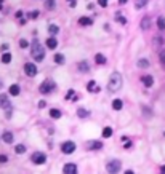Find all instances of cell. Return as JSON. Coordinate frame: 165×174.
I'll list each match as a JSON object with an SVG mask.
<instances>
[{"label":"cell","instance_id":"obj_32","mask_svg":"<svg viewBox=\"0 0 165 174\" xmlns=\"http://www.w3.org/2000/svg\"><path fill=\"white\" fill-rule=\"evenodd\" d=\"M159 56H160V64L165 67V50H162V51H160V55H159Z\"/></svg>","mask_w":165,"mask_h":174},{"label":"cell","instance_id":"obj_3","mask_svg":"<svg viewBox=\"0 0 165 174\" xmlns=\"http://www.w3.org/2000/svg\"><path fill=\"white\" fill-rule=\"evenodd\" d=\"M106 169H107V173H111V174L119 173V171L122 169V161H119V160L109 161V163H107V166H106Z\"/></svg>","mask_w":165,"mask_h":174},{"label":"cell","instance_id":"obj_25","mask_svg":"<svg viewBox=\"0 0 165 174\" xmlns=\"http://www.w3.org/2000/svg\"><path fill=\"white\" fill-rule=\"evenodd\" d=\"M146 3H148V0H136V2H135V8L140 10V8L146 7Z\"/></svg>","mask_w":165,"mask_h":174},{"label":"cell","instance_id":"obj_4","mask_svg":"<svg viewBox=\"0 0 165 174\" xmlns=\"http://www.w3.org/2000/svg\"><path fill=\"white\" fill-rule=\"evenodd\" d=\"M61 150H63V154H66V155L74 154V150H76V144H74L72 141H66V142L61 144Z\"/></svg>","mask_w":165,"mask_h":174},{"label":"cell","instance_id":"obj_18","mask_svg":"<svg viewBox=\"0 0 165 174\" xmlns=\"http://www.w3.org/2000/svg\"><path fill=\"white\" fill-rule=\"evenodd\" d=\"M122 106H124V104H122L120 99H114V101H112V109L114 110H120Z\"/></svg>","mask_w":165,"mask_h":174},{"label":"cell","instance_id":"obj_41","mask_svg":"<svg viewBox=\"0 0 165 174\" xmlns=\"http://www.w3.org/2000/svg\"><path fill=\"white\" fill-rule=\"evenodd\" d=\"M162 173H165V166H162Z\"/></svg>","mask_w":165,"mask_h":174},{"label":"cell","instance_id":"obj_38","mask_svg":"<svg viewBox=\"0 0 165 174\" xmlns=\"http://www.w3.org/2000/svg\"><path fill=\"white\" fill-rule=\"evenodd\" d=\"M69 3H71V7H76V0H69Z\"/></svg>","mask_w":165,"mask_h":174},{"label":"cell","instance_id":"obj_22","mask_svg":"<svg viewBox=\"0 0 165 174\" xmlns=\"http://www.w3.org/2000/svg\"><path fill=\"white\" fill-rule=\"evenodd\" d=\"M77 115H79L80 118H87V117L90 115V112L87 109H79V110H77Z\"/></svg>","mask_w":165,"mask_h":174},{"label":"cell","instance_id":"obj_39","mask_svg":"<svg viewBox=\"0 0 165 174\" xmlns=\"http://www.w3.org/2000/svg\"><path fill=\"white\" fill-rule=\"evenodd\" d=\"M38 107H45V101H40V102H38Z\"/></svg>","mask_w":165,"mask_h":174},{"label":"cell","instance_id":"obj_35","mask_svg":"<svg viewBox=\"0 0 165 174\" xmlns=\"http://www.w3.org/2000/svg\"><path fill=\"white\" fill-rule=\"evenodd\" d=\"M98 3H100L101 7H107V0H98Z\"/></svg>","mask_w":165,"mask_h":174},{"label":"cell","instance_id":"obj_28","mask_svg":"<svg viewBox=\"0 0 165 174\" xmlns=\"http://www.w3.org/2000/svg\"><path fill=\"white\" fill-rule=\"evenodd\" d=\"M53 59H55L56 64H64V56H63V55H55V58H53Z\"/></svg>","mask_w":165,"mask_h":174},{"label":"cell","instance_id":"obj_30","mask_svg":"<svg viewBox=\"0 0 165 174\" xmlns=\"http://www.w3.org/2000/svg\"><path fill=\"white\" fill-rule=\"evenodd\" d=\"M157 27L160 29V31H164V29H165V19H164V18H159V19H157Z\"/></svg>","mask_w":165,"mask_h":174},{"label":"cell","instance_id":"obj_40","mask_svg":"<svg viewBox=\"0 0 165 174\" xmlns=\"http://www.w3.org/2000/svg\"><path fill=\"white\" fill-rule=\"evenodd\" d=\"M119 2H120V3H122V5H124V3H127L128 0H119Z\"/></svg>","mask_w":165,"mask_h":174},{"label":"cell","instance_id":"obj_12","mask_svg":"<svg viewBox=\"0 0 165 174\" xmlns=\"http://www.w3.org/2000/svg\"><path fill=\"white\" fill-rule=\"evenodd\" d=\"M141 82L144 83V86H148V88H149V86H152V85H154V78H152L151 75H144L143 78H141Z\"/></svg>","mask_w":165,"mask_h":174},{"label":"cell","instance_id":"obj_23","mask_svg":"<svg viewBox=\"0 0 165 174\" xmlns=\"http://www.w3.org/2000/svg\"><path fill=\"white\" fill-rule=\"evenodd\" d=\"M55 5H56V0H47V2H45V8H47V10H53Z\"/></svg>","mask_w":165,"mask_h":174},{"label":"cell","instance_id":"obj_20","mask_svg":"<svg viewBox=\"0 0 165 174\" xmlns=\"http://www.w3.org/2000/svg\"><path fill=\"white\" fill-rule=\"evenodd\" d=\"M19 91H21V89H19V86H18V85H11L10 86V94L11 96H18V94H19Z\"/></svg>","mask_w":165,"mask_h":174},{"label":"cell","instance_id":"obj_21","mask_svg":"<svg viewBox=\"0 0 165 174\" xmlns=\"http://www.w3.org/2000/svg\"><path fill=\"white\" fill-rule=\"evenodd\" d=\"M50 117H52V118H61V110H59V109L50 110Z\"/></svg>","mask_w":165,"mask_h":174},{"label":"cell","instance_id":"obj_15","mask_svg":"<svg viewBox=\"0 0 165 174\" xmlns=\"http://www.w3.org/2000/svg\"><path fill=\"white\" fill-rule=\"evenodd\" d=\"M77 67H79V72H82V74H87V72H88V64H87V61H82V62H79V66H77Z\"/></svg>","mask_w":165,"mask_h":174},{"label":"cell","instance_id":"obj_8","mask_svg":"<svg viewBox=\"0 0 165 174\" xmlns=\"http://www.w3.org/2000/svg\"><path fill=\"white\" fill-rule=\"evenodd\" d=\"M63 173L64 174H76L77 173V164L74 163H67L63 166Z\"/></svg>","mask_w":165,"mask_h":174},{"label":"cell","instance_id":"obj_10","mask_svg":"<svg viewBox=\"0 0 165 174\" xmlns=\"http://www.w3.org/2000/svg\"><path fill=\"white\" fill-rule=\"evenodd\" d=\"M87 145H88L90 150H100V149H103V144H101L100 141H91V142H88Z\"/></svg>","mask_w":165,"mask_h":174},{"label":"cell","instance_id":"obj_37","mask_svg":"<svg viewBox=\"0 0 165 174\" xmlns=\"http://www.w3.org/2000/svg\"><path fill=\"white\" fill-rule=\"evenodd\" d=\"M8 50V45H2V51H7Z\"/></svg>","mask_w":165,"mask_h":174},{"label":"cell","instance_id":"obj_1","mask_svg":"<svg viewBox=\"0 0 165 174\" xmlns=\"http://www.w3.org/2000/svg\"><path fill=\"white\" fill-rule=\"evenodd\" d=\"M122 83H124V78H122L120 72H112L109 77V82H107V89L111 93H116L122 88Z\"/></svg>","mask_w":165,"mask_h":174},{"label":"cell","instance_id":"obj_13","mask_svg":"<svg viewBox=\"0 0 165 174\" xmlns=\"http://www.w3.org/2000/svg\"><path fill=\"white\" fill-rule=\"evenodd\" d=\"M2 139H3L7 144H11V142H13V133H10V131H5V133L2 134Z\"/></svg>","mask_w":165,"mask_h":174},{"label":"cell","instance_id":"obj_31","mask_svg":"<svg viewBox=\"0 0 165 174\" xmlns=\"http://www.w3.org/2000/svg\"><path fill=\"white\" fill-rule=\"evenodd\" d=\"M138 67H149V61L148 59H140L138 61Z\"/></svg>","mask_w":165,"mask_h":174},{"label":"cell","instance_id":"obj_16","mask_svg":"<svg viewBox=\"0 0 165 174\" xmlns=\"http://www.w3.org/2000/svg\"><path fill=\"white\" fill-rule=\"evenodd\" d=\"M58 32H59V27L56 26V24H50L48 26V34L50 35H56Z\"/></svg>","mask_w":165,"mask_h":174},{"label":"cell","instance_id":"obj_6","mask_svg":"<svg viewBox=\"0 0 165 174\" xmlns=\"http://www.w3.org/2000/svg\"><path fill=\"white\" fill-rule=\"evenodd\" d=\"M38 89H40V93H42V94H48V93H52L53 89H55V83H53V82H50V80H47V82H43V83H42V85H40V88H38Z\"/></svg>","mask_w":165,"mask_h":174},{"label":"cell","instance_id":"obj_7","mask_svg":"<svg viewBox=\"0 0 165 174\" xmlns=\"http://www.w3.org/2000/svg\"><path fill=\"white\" fill-rule=\"evenodd\" d=\"M24 72H26V75H29V77H35L37 75V66L32 64V62H26L24 64Z\"/></svg>","mask_w":165,"mask_h":174},{"label":"cell","instance_id":"obj_26","mask_svg":"<svg viewBox=\"0 0 165 174\" xmlns=\"http://www.w3.org/2000/svg\"><path fill=\"white\" fill-rule=\"evenodd\" d=\"M14 152H16V154H24V152H26V147L24 145H23V144H18V145L16 147H14Z\"/></svg>","mask_w":165,"mask_h":174},{"label":"cell","instance_id":"obj_34","mask_svg":"<svg viewBox=\"0 0 165 174\" xmlns=\"http://www.w3.org/2000/svg\"><path fill=\"white\" fill-rule=\"evenodd\" d=\"M117 21H119L120 24H125V23H127V19H125L124 16H120V14H117Z\"/></svg>","mask_w":165,"mask_h":174},{"label":"cell","instance_id":"obj_29","mask_svg":"<svg viewBox=\"0 0 165 174\" xmlns=\"http://www.w3.org/2000/svg\"><path fill=\"white\" fill-rule=\"evenodd\" d=\"M103 136L104 137H111V136H112V128H109V126L104 128V130H103Z\"/></svg>","mask_w":165,"mask_h":174},{"label":"cell","instance_id":"obj_19","mask_svg":"<svg viewBox=\"0 0 165 174\" xmlns=\"http://www.w3.org/2000/svg\"><path fill=\"white\" fill-rule=\"evenodd\" d=\"M149 26H151V19L146 16L144 19L141 21V29H144V31H146V29H149Z\"/></svg>","mask_w":165,"mask_h":174},{"label":"cell","instance_id":"obj_5","mask_svg":"<svg viewBox=\"0 0 165 174\" xmlns=\"http://www.w3.org/2000/svg\"><path fill=\"white\" fill-rule=\"evenodd\" d=\"M31 160L34 164H43L45 161H47V155L42 154V152H35V154H32Z\"/></svg>","mask_w":165,"mask_h":174},{"label":"cell","instance_id":"obj_9","mask_svg":"<svg viewBox=\"0 0 165 174\" xmlns=\"http://www.w3.org/2000/svg\"><path fill=\"white\" fill-rule=\"evenodd\" d=\"M87 89H88V93H100V86H98L96 82H88V85H87Z\"/></svg>","mask_w":165,"mask_h":174},{"label":"cell","instance_id":"obj_2","mask_svg":"<svg viewBox=\"0 0 165 174\" xmlns=\"http://www.w3.org/2000/svg\"><path fill=\"white\" fill-rule=\"evenodd\" d=\"M31 53H32V58L35 59V61H43L45 58V48L40 45V42L37 40V38H34V42H32V46H31Z\"/></svg>","mask_w":165,"mask_h":174},{"label":"cell","instance_id":"obj_33","mask_svg":"<svg viewBox=\"0 0 165 174\" xmlns=\"http://www.w3.org/2000/svg\"><path fill=\"white\" fill-rule=\"evenodd\" d=\"M19 45H21V48H28V46H29V42L24 40V38H21V40H19Z\"/></svg>","mask_w":165,"mask_h":174},{"label":"cell","instance_id":"obj_14","mask_svg":"<svg viewBox=\"0 0 165 174\" xmlns=\"http://www.w3.org/2000/svg\"><path fill=\"white\" fill-rule=\"evenodd\" d=\"M79 24H80V26H91L93 19H91V18H87V16H82L79 19Z\"/></svg>","mask_w":165,"mask_h":174},{"label":"cell","instance_id":"obj_11","mask_svg":"<svg viewBox=\"0 0 165 174\" xmlns=\"http://www.w3.org/2000/svg\"><path fill=\"white\" fill-rule=\"evenodd\" d=\"M47 46H48L50 50H55V48L58 46V40L55 38V35H52V37L47 40Z\"/></svg>","mask_w":165,"mask_h":174},{"label":"cell","instance_id":"obj_36","mask_svg":"<svg viewBox=\"0 0 165 174\" xmlns=\"http://www.w3.org/2000/svg\"><path fill=\"white\" fill-rule=\"evenodd\" d=\"M7 161H8V158L5 155H0V163H7Z\"/></svg>","mask_w":165,"mask_h":174},{"label":"cell","instance_id":"obj_24","mask_svg":"<svg viewBox=\"0 0 165 174\" xmlns=\"http://www.w3.org/2000/svg\"><path fill=\"white\" fill-rule=\"evenodd\" d=\"M10 61H11V55L10 53H3L2 55V62L3 64H10Z\"/></svg>","mask_w":165,"mask_h":174},{"label":"cell","instance_id":"obj_27","mask_svg":"<svg viewBox=\"0 0 165 174\" xmlns=\"http://www.w3.org/2000/svg\"><path fill=\"white\" fill-rule=\"evenodd\" d=\"M77 98H79V96H76L74 89H69V91H67V96H66V99H71V101H76Z\"/></svg>","mask_w":165,"mask_h":174},{"label":"cell","instance_id":"obj_17","mask_svg":"<svg viewBox=\"0 0 165 174\" xmlns=\"http://www.w3.org/2000/svg\"><path fill=\"white\" fill-rule=\"evenodd\" d=\"M95 61H96V64H100V66L106 64V58H104V55H101V53H98V55L95 56Z\"/></svg>","mask_w":165,"mask_h":174}]
</instances>
